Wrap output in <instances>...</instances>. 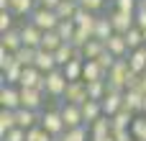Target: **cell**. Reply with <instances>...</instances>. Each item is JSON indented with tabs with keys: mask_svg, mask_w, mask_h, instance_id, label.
Instances as JSON below:
<instances>
[{
	"mask_svg": "<svg viewBox=\"0 0 146 141\" xmlns=\"http://www.w3.org/2000/svg\"><path fill=\"white\" fill-rule=\"evenodd\" d=\"M10 23H13V13H10V10H3V13H0V31H3V33L10 31Z\"/></svg>",
	"mask_w": 146,
	"mask_h": 141,
	"instance_id": "60d3db41",
	"label": "cell"
},
{
	"mask_svg": "<svg viewBox=\"0 0 146 141\" xmlns=\"http://www.w3.org/2000/svg\"><path fill=\"white\" fill-rule=\"evenodd\" d=\"M36 51H38V49L23 46L21 51H15V62H18L21 67H33V64H36Z\"/></svg>",
	"mask_w": 146,
	"mask_h": 141,
	"instance_id": "83f0119b",
	"label": "cell"
},
{
	"mask_svg": "<svg viewBox=\"0 0 146 141\" xmlns=\"http://www.w3.org/2000/svg\"><path fill=\"white\" fill-rule=\"evenodd\" d=\"M136 90H139L141 95H146V72L141 74V77H139V87H136Z\"/></svg>",
	"mask_w": 146,
	"mask_h": 141,
	"instance_id": "bcb514c9",
	"label": "cell"
},
{
	"mask_svg": "<svg viewBox=\"0 0 146 141\" xmlns=\"http://www.w3.org/2000/svg\"><path fill=\"white\" fill-rule=\"evenodd\" d=\"M113 33H115V31H113L110 15H98V23H95V33H92V39H98V41H103V44H105Z\"/></svg>",
	"mask_w": 146,
	"mask_h": 141,
	"instance_id": "9a60e30c",
	"label": "cell"
},
{
	"mask_svg": "<svg viewBox=\"0 0 146 141\" xmlns=\"http://www.w3.org/2000/svg\"><path fill=\"white\" fill-rule=\"evenodd\" d=\"M10 13H13V15L33 13V0H10Z\"/></svg>",
	"mask_w": 146,
	"mask_h": 141,
	"instance_id": "d6a6232c",
	"label": "cell"
},
{
	"mask_svg": "<svg viewBox=\"0 0 146 141\" xmlns=\"http://www.w3.org/2000/svg\"><path fill=\"white\" fill-rule=\"evenodd\" d=\"M90 39H92V33H90V31H85V28H77V31H74V36H72V41H69V44H72V46H74V49H82V46H85V44H87V41H90Z\"/></svg>",
	"mask_w": 146,
	"mask_h": 141,
	"instance_id": "e575fe53",
	"label": "cell"
},
{
	"mask_svg": "<svg viewBox=\"0 0 146 141\" xmlns=\"http://www.w3.org/2000/svg\"><path fill=\"white\" fill-rule=\"evenodd\" d=\"M59 113H62V118H64L67 131L80 128V126L85 123V118H82V108H80V105H69V103H64V105L59 108Z\"/></svg>",
	"mask_w": 146,
	"mask_h": 141,
	"instance_id": "5b68a950",
	"label": "cell"
},
{
	"mask_svg": "<svg viewBox=\"0 0 146 141\" xmlns=\"http://www.w3.org/2000/svg\"><path fill=\"white\" fill-rule=\"evenodd\" d=\"M82 69H85V62L72 59V62L64 67V74H67V80H69V82H77V80H82Z\"/></svg>",
	"mask_w": 146,
	"mask_h": 141,
	"instance_id": "f1b7e54d",
	"label": "cell"
},
{
	"mask_svg": "<svg viewBox=\"0 0 146 141\" xmlns=\"http://www.w3.org/2000/svg\"><path fill=\"white\" fill-rule=\"evenodd\" d=\"M131 134H133L136 141H146V116L136 118V121L131 123Z\"/></svg>",
	"mask_w": 146,
	"mask_h": 141,
	"instance_id": "836d02e7",
	"label": "cell"
},
{
	"mask_svg": "<svg viewBox=\"0 0 146 141\" xmlns=\"http://www.w3.org/2000/svg\"><path fill=\"white\" fill-rule=\"evenodd\" d=\"M26 141H54V136L46 134L41 126H36V128H31V131L26 134Z\"/></svg>",
	"mask_w": 146,
	"mask_h": 141,
	"instance_id": "8d00e7d4",
	"label": "cell"
},
{
	"mask_svg": "<svg viewBox=\"0 0 146 141\" xmlns=\"http://www.w3.org/2000/svg\"><path fill=\"white\" fill-rule=\"evenodd\" d=\"M72 21H74V26H77V28H85V31L95 33V23H98V15H95V13H90V10L80 8V10H77V15H74Z\"/></svg>",
	"mask_w": 146,
	"mask_h": 141,
	"instance_id": "e0dca14e",
	"label": "cell"
},
{
	"mask_svg": "<svg viewBox=\"0 0 146 141\" xmlns=\"http://www.w3.org/2000/svg\"><path fill=\"white\" fill-rule=\"evenodd\" d=\"M110 121H113V134H115V131H131V123L136 121V113H131V110H121V113L113 116Z\"/></svg>",
	"mask_w": 146,
	"mask_h": 141,
	"instance_id": "ffe728a7",
	"label": "cell"
},
{
	"mask_svg": "<svg viewBox=\"0 0 146 141\" xmlns=\"http://www.w3.org/2000/svg\"><path fill=\"white\" fill-rule=\"evenodd\" d=\"M100 103H103V116H108V118H113L123 110V95H118V92H108Z\"/></svg>",
	"mask_w": 146,
	"mask_h": 141,
	"instance_id": "8fae6325",
	"label": "cell"
},
{
	"mask_svg": "<svg viewBox=\"0 0 146 141\" xmlns=\"http://www.w3.org/2000/svg\"><path fill=\"white\" fill-rule=\"evenodd\" d=\"M31 23H33L36 28H41L44 33H46V31H56V26H59V15H56V10L36 8V10L31 13Z\"/></svg>",
	"mask_w": 146,
	"mask_h": 141,
	"instance_id": "6da1fadb",
	"label": "cell"
},
{
	"mask_svg": "<svg viewBox=\"0 0 146 141\" xmlns=\"http://www.w3.org/2000/svg\"><path fill=\"white\" fill-rule=\"evenodd\" d=\"M13 128H18V123H15V110H3V113H0V139H3L5 134H10Z\"/></svg>",
	"mask_w": 146,
	"mask_h": 141,
	"instance_id": "cb8c5ba5",
	"label": "cell"
},
{
	"mask_svg": "<svg viewBox=\"0 0 146 141\" xmlns=\"http://www.w3.org/2000/svg\"><path fill=\"white\" fill-rule=\"evenodd\" d=\"M41 128H44L46 134L56 136V139H62V136H64V131H67L64 118H62V113H59V110H46V113L41 116Z\"/></svg>",
	"mask_w": 146,
	"mask_h": 141,
	"instance_id": "3957f363",
	"label": "cell"
},
{
	"mask_svg": "<svg viewBox=\"0 0 146 141\" xmlns=\"http://www.w3.org/2000/svg\"><path fill=\"white\" fill-rule=\"evenodd\" d=\"M23 69H26V67H21V64L15 62V64H13V67H10L8 72H3V82H5V85H10V87H13L15 82L21 85V77H23Z\"/></svg>",
	"mask_w": 146,
	"mask_h": 141,
	"instance_id": "4dcf8cb0",
	"label": "cell"
},
{
	"mask_svg": "<svg viewBox=\"0 0 146 141\" xmlns=\"http://www.w3.org/2000/svg\"><path fill=\"white\" fill-rule=\"evenodd\" d=\"M87 128L85 126H80V128H72V131H67L64 136H62V141H87Z\"/></svg>",
	"mask_w": 146,
	"mask_h": 141,
	"instance_id": "d590c367",
	"label": "cell"
},
{
	"mask_svg": "<svg viewBox=\"0 0 146 141\" xmlns=\"http://www.w3.org/2000/svg\"><path fill=\"white\" fill-rule=\"evenodd\" d=\"M113 139H115V141H136L131 131H115V134H113Z\"/></svg>",
	"mask_w": 146,
	"mask_h": 141,
	"instance_id": "7bdbcfd3",
	"label": "cell"
},
{
	"mask_svg": "<svg viewBox=\"0 0 146 141\" xmlns=\"http://www.w3.org/2000/svg\"><path fill=\"white\" fill-rule=\"evenodd\" d=\"M82 51H85V59H98V57L105 51V44L98 41V39H90V41L82 46Z\"/></svg>",
	"mask_w": 146,
	"mask_h": 141,
	"instance_id": "4316f807",
	"label": "cell"
},
{
	"mask_svg": "<svg viewBox=\"0 0 146 141\" xmlns=\"http://www.w3.org/2000/svg\"><path fill=\"white\" fill-rule=\"evenodd\" d=\"M67 85H69V80H67V74H64L62 67H56L54 72L46 74V92H49L51 98H64Z\"/></svg>",
	"mask_w": 146,
	"mask_h": 141,
	"instance_id": "7a4b0ae2",
	"label": "cell"
},
{
	"mask_svg": "<svg viewBox=\"0 0 146 141\" xmlns=\"http://www.w3.org/2000/svg\"><path fill=\"white\" fill-rule=\"evenodd\" d=\"M95 62L100 64V69H103V72H105V77H108V72H110V69L115 67V62H118V57H115V54H110V51L105 49V51H103V54H100V57H98Z\"/></svg>",
	"mask_w": 146,
	"mask_h": 141,
	"instance_id": "1f68e13d",
	"label": "cell"
},
{
	"mask_svg": "<svg viewBox=\"0 0 146 141\" xmlns=\"http://www.w3.org/2000/svg\"><path fill=\"white\" fill-rule=\"evenodd\" d=\"M54 59H56V67L64 69V67L74 59V46H72V44H62V46L54 51Z\"/></svg>",
	"mask_w": 146,
	"mask_h": 141,
	"instance_id": "603a6c76",
	"label": "cell"
},
{
	"mask_svg": "<svg viewBox=\"0 0 146 141\" xmlns=\"http://www.w3.org/2000/svg\"><path fill=\"white\" fill-rule=\"evenodd\" d=\"M77 3H80V8H85V10H90V13H98L105 0H77Z\"/></svg>",
	"mask_w": 146,
	"mask_h": 141,
	"instance_id": "ab89813d",
	"label": "cell"
},
{
	"mask_svg": "<svg viewBox=\"0 0 146 141\" xmlns=\"http://www.w3.org/2000/svg\"><path fill=\"white\" fill-rule=\"evenodd\" d=\"M110 23H113V31H115V33H123V36H126V33L136 26V15L113 10V13H110Z\"/></svg>",
	"mask_w": 146,
	"mask_h": 141,
	"instance_id": "8992f818",
	"label": "cell"
},
{
	"mask_svg": "<svg viewBox=\"0 0 146 141\" xmlns=\"http://www.w3.org/2000/svg\"><path fill=\"white\" fill-rule=\"evenodd\" d=\"M59 3H62V0H38V5H41V8H46V10H56V8H59Z\"/></svg>",
	"mask_w": 146,
	"mask_h": 141,
	"instance_id": "f6af8a7d",
	"label": "cell"
},
{
	"mask_svg": "<svg viewBox=\"0 0 146 141\" xmlns=\"http://www.w3.org/2000/svg\"><path fill=\"white\" fill-rule=\"evenodd\" d=\"M115 10L136 15V10H139V0H115Z\"/></svg>",
	"mask_w": 146,
	"mask_h": 141,
	"instance_id": "74e56055",
	"label": "cell"
},
{
	"mask_svg": "<svg viewBox=\"0 0 146 141\" xmlns=\"http://www.w3.org/2000/svg\"><path fill=\"white\" fill-rule=\"evenodd\" d=\"M15 123H18V128L31 131V128H36V123H41V118H38V113H33V110L18 108V110H15Z\"/></svg>",
	"mask_w": 146,
	"mask_h": 141,
	"instance_id": "5bb4252c",
	"label": "cell"
},
{
	"mask_svg": "<svg viewBox=\"0 0 146 141\" xmlns=\"http://www.w3.org/2000/svg\"><path fill=\"white\" fill-rule=\"evenodd\" d=\"M113 134V121L108 116L98 118L92 126H90V139H100V136H110Z\"/></svg>",
	"mask_w": 146,
	"mask_h": 141,
	"instance_id": "d6986e66",
	"label": "cell"
},
{
	"mask_svg": "<svg viewBox=\"0 0 146 141\" xmlns=\"http://www.w3.org/2000/svg\"><path fill=\"white\" fill-rule=\"evenodd\" d=\"M126 44H128V49H131V51H136V49L146 46V41H144V31L133 26V28H131V31L126 33Z\"/></svg>",
	"mask_w": 146,
	"mask_h": 141,
	"instance_id": "d4e9b609",
	"label": "cell"
},
{
	"mask_svg": "<svg viewBox=\"0 0 146 141\" xmlns=\"http://www.w3.org/2000/svg\"><path fill=\"white\" fill-rule=\"evenodd\" d=\"M139 10H144V13H146V0H139Z\"/></svg>",
	"mask_w": 146,
	"mask_h": 141,
	"instance_id": "c3c4849f",
	"label": "cell"
},
{
	"mask_svg": "<svg viewBox=\"0 0 146 141\" xmlns=\"http://www.w3.org/2000/svg\"><path fill=\"white\" fill-rule=\"evenodd\" d=\"M90 141H115V139H113V134H110V136H100V139H90Z\"/></svg>",
	"mask_w": 146,
	"mask_h": 141,
	"instance_id": "7dc6e473",
	"label": "cell"
},
{
	"mask_svg": "<svg viewBox=\"0 0 146 141\" xmlns=\"http://www.w3.org/2000/svg\"><path fill=\"white\" fill-rule=\"evenodd\" d=\"M144 98L139 90H126L123 92V110H131V113H144Z\"/></svg>",
	"mask_w": 146,
	"mask_h": 141,
	"instance_id": "7c38bea8",
	"label": "cell"
},
{
	"mask_svg": "<svg viewBox=\"0 0 146 141\" xmlns=\"http://www.w3.org/2000/svg\"><path fill=\"white\" fill-rule=\"evenodd\" d=\"M77 10H80L77 0H62L59 8H56V15H59V21H72L77 15Z\"/></svg>",
	"mask_w": 146,
	"mask_h": 141,
	"instance_id": "7402d4cb",
	"label": "cell"
},
{
	"mask_svg": "<svg viewBox=\"0 0 146 141\" xmlns=\"http://www.w3.org/2000/svg\"><path fill=\"white\" fill-rule=\"evenodd\" d=\"M128 67L136 74H144L146 72V46H141V49H136V51L128 54Z\"/></svg>",
	"mask_w": 146,
	"mask_h": 141,
	"instance_id": "44dd1931",
	"label": "cell"
},
{
	"mask_svg": "<svg viewBox=\"0 0 146 141\" xmlns=\"http://www.w3.org/2000/svg\"><path fill=\"white\" fill-rule=\"evenodd\" d=\"M105 49H108L110 54H115L118 59H126V54H131V49H128V44H126V36H123V33H113V36L105 41Z\"/></svg>",
	"mask_w": 146,
	"mask_h": 141,
	"instance_id": "30bf717a",
	"label": "cell"
},
{
	"mask_svg": "<svg viewBox=\"0 0 146 141\" xmlns=\"http://www.w3.org/2000/svg\"><path fill=\"white\" fill-rule=\"evenodd\" d=\"M0 105H3V110H18L21 108V90H15L10 85H3V90H0Z\"/></svg>",
	"mask_w": 146,
	"mask_h": 141,
	"instance_id": "9c48e42d",
	"label": "cell"
},
{
	"mask_svg": "<svg viewBox=\"0 0 146 141\" xmlns=\"http://www.w3.org/2000/svg\"><path fill=\"white\" fill-rule=\"evenodd\" d=\"M26 134H28V131H23V128H13L10 134L3 136V141H26Z\"/></svg>",
	"mask_w": 146,
	"mask_h": 141,
	"instance_id": "b9f144b4",
	"label": "cell"
},
{
	"mask_svg": "<svg viewBox=\"0 0 146 141\" xmlns=\"http://www.w3.org/2000/svg\"><path fill=\"white\" fill-rule=\"evenodd\" d=\"M136 28L146 31V13L144 10H136Z\"/></svg>",
	"mask_w": 146,
	"mask_h": 141,
	"instance_id": "ee69618b",
	"label": "cell"
},
{
	"mask_svg": "<svg viewBox=\"0 0 146 141\" xmlns=\"http://www.w3.org/2000/svg\"><path fill=\"white\" fill-rule=\"evenodd\" d=\"M13 64H15V54H10L8 49H3V46H0V69H3V72H8Z\"/></svg>",
	"mask_w": 146,
	"mask_h": 141,
	"instance_id": "f35d334b",
	"label": "cell"
},
{
	"mask_svg": "<svg viewBox=\"0 0 146 141\" xmlns=\"http://www.w3.org/2000/svg\"><path fill=\"white\" fill-rule=\"evenodd\" d=\"M41 103H44V92H41V90H28V87H21V108L38 113V110H41Z\"/></svg>",
	"mask_w": 146,
	"mask_h": 141,
	"instance_id": "52a82bcc",
	"label": "cell"
},
{
	"mask_svg": "<svg viewBox=\"0 0 146 141\" xmlns=\"http://www.w3.org/2000/svg\"><path fill=\"white\" fill-rule=\"evenodd\" d=\"M144 116H146V98H144Z\"/></svg>",
	"mask_w": 146,
	"mask_h": 141,
	"instance_id": "681fc988",
	"label": "cell"
},
{
	"mask_svg": "<svg viewBox=\"0 0 146 141\" xmlns=\"http://www.w3.org/2000/svg\"><path fill=\"white\" fill-rule=\"evenodd\" d=\"M0 46H3V49H8L10 54L21 51V49H23V36H21V31H15V28L5 31V33H3V39H0Z\"/></svg>",
	"mask_w": 146,
	"mask_h": 141,
	"instance_id": "4fadbf2b",
	"label": "cell"
},
{
	"mask_svg": "<svg viewBox=\"0 0 146 141\" xmlns=\"http://www.w3.org/2000/svg\"><path fill=\"white\" fill-rule=\"evenodd\" d=\"M21 36H23V46H28V49H41V39H44V31L41 28H36L31 21L21 28Z\"/></svg>",
	"mask_w": 146,
	"mask_h": 141,
	"instance_id": "ba28073f",
	"label": "cell"
},
{
	"mask_svg": "<svg viewBox=\"0 0 146 141\" xmlns=\"http://www.w3.org/2000/svg\"><path fill=\"white\" fill-rule=\"evenodd\" d=\"M38 72H44V74H49V72H54L56 69V59H54V54L51 51H46V49H38L36 51V64H33Z\"/></svg>",
	"mask_w": 146,
	"mask_h": 141,
	"instance_id": "2e32d148",
	"label": "cell"
},
{
	"mask_svg": "<svg viewBox=\"0 0 146 141\" xmlns=\"http://www.w3.org/2000/svg\"><path fill=\"white\" fill-rule=\"evenodd\" d=\"M74 31H77L74 21H59V26H56V33H59V39H62L64 44H69V41H72Z\"/></svg>",
	"mask_w": 146,
	"mask_h": 141,
	"instance_id": "f546056e",
	"label": "cell"
},
{
	"mask_svg": "<svg viewBox=\"0 0 146 141\" xmlns=\"http://www.w3.org/2000/svg\"><path fill=\"white\" fill-rule=\"evenodd\" d=\"M82 118H85L87 126H92L98 118H103V103L100 100H87L82 105Z\"/></svg>",
	"mask_w": 146,
	"mask_h": 141,
	"instance_id": "ac0fdd59",
	"label": "cell"
},
{
	"mask_svg": "<svg viewBox=\"0 0 146 141\" xmlns=\"http://www.w3.org/2000/svg\"><path fill=\"white\" fill-rule=\"evenodd\" d=\"M90 100V95H87V82L85 80H77V82H69L67 85V92H64V103H69V105H85Z\"/></svg>",
	"mask_w": 146,
	"mask_h": 141,
	"instance_id": "277c9868",
	"label": "cell"
},
{
	"mask_svg": "<svg viewBox=\"0 0 146 141\" xmlns=\"http://www.w3.org/2000/svg\"><path fill=\"white\" fill-rule=\"evenodd\" d=\"M62 44H64V41L59 39V33H56V31H46V33H44V39H41V49H46V51H51V54H54Z\"/></svg>",
	"mask_w": 146,
	"mask_h": 141,
	"instance_id": "484cf974",
	"label": "cell"
}]
</instances>
